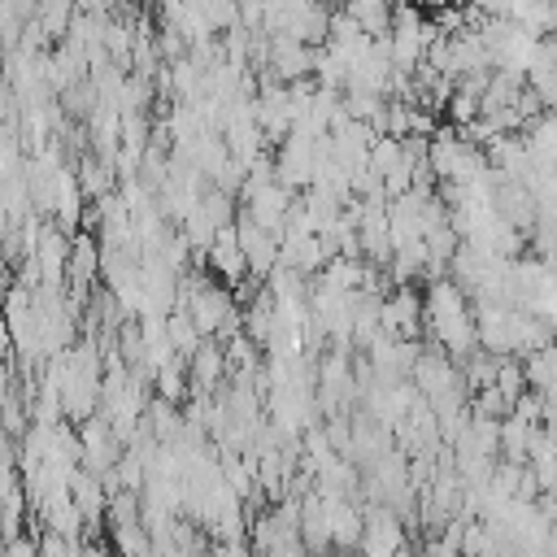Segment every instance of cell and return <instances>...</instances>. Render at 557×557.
I'll use <instances>...</instances> for the list:
<instances>
[{
    "mask_svg": "<svg viewBox=\"0 0 557 557\" xmlns=\"http://www.w3.org/2000/svg\"><path fill=\"white\" fill-rule=\"evenodd\" d=\"M9 348H13V335H9V322H4V318H0V357H4V352H9Z\"/></svg>",
    "mask_w": 557,
    "mask_h": 557,
    "instance_id": "obj_6",
    "label": "cell"
},
{
    "mask_svg": "<svg viewBox=\"0 0 557 557\" xmlns=\"http://www.w3.org/2000/svg\"><path fill=\"white\" fill-rule=\"evenodd\" d=\"M35 544H39V557H83L78 540H65V535H52V531H39Z\"/></svg>",
    "mask_w": 557,
    "mask_h": 557,
    "instance_id": "obj_5",
    "label": "cell"
},
{
    "mask_svg": "<svg viewBox=\"0 0 557 557\" xmlns=\"http://www.w3.org/2000/svg\"><path fill=\"white\" fill-rule=\"evenodd\" d=\"M522 374H527V387L531 392H548L557 387V339L531 357H522Z\"/></svg>",
    "mask_w": 557,
    "mask_h": 557,
    "instance_id": "obj_2",
    "label": "cell"
},
{
    "mask_svg": "<svg viewBox=\"0 0 557 557\" xmlns=\"http://www.w3.org/2000/svg\"><path fill=\"white\" fill-rule=\"evenodd\" d=\"M492 387H496L505 400L518 405V396L531 392V387H527V374H522V361H518V357H500V370H496V383H492Z\"/></svg>",
    "mask_w": 557,
    "mask_h": 557,
    "instance_id": "obj_4",
    "label": "cell"
},
{
    "mask_svg": "<svg viewBox=\"0 0 557 557\" xmlns=\"http://www.w3.org/2000/svg\"><path fill=\"white\" fill-rule=\"evenodd\" d=\"M270 557H309L300 544H292V548H278V553H270Z\"/></svg>",
    "mask_w": 557,
    "mask_h": 557,
    "instance_id": "obj_7",
    "label": "cell"
},
{
    "mask_svg": "<svg viewBox=\"0 0 557 557\" xmlns=\"http://www.w3.org/2000/svg\"><path fill=\"white\" fill-rule=\"evenodd\" d=\"M209 557H213V553H209Z\"/></svg>",
    "mask_w": 557,
    "mask_h": 557,
    "instance_id": "obj_9",
    "label": "cell"
},
{
    "mask_svg": "<svg viewBox=\"0 0 557 557\" xmlns=\"http://www.w3.org/2000/svg\"><path fill=\"white\" fill-rule=\"evenodd\" d=\"M226 374H231V366H226V352H222L218 339H205V344L196 348V357L187 361L191 396H218V387H222Z\"/></svg>",
    "mask_w": 557,
    "mask_h": 557,
    "instance_id": "obj_1",
    "label": "cell"
},
{
    "mask_svg": "<svg viewBox=\"0 0 557 557\" xmlns=\"http://www.w3.org/2000/svg\"><path fill=\"white\" fill-rule=\"evenodd\" d=\"M318 557H344V553H339V548H331V553H318Z\"/></svg>",
    "mask_w": 557,
    "mask_h": 557,
    "instance_id": "obj_8",
    "label": "cell"
},
{
    "mask_svg": "<svg viewBox=\"0 0 557 557\" xmlns=\"http://www.w3.org/2000/svg\"><path fill=\"white\" fill-rule=\"evenodd\" d=\"M165 331H170V344H174V352H178L183 361H191V357H196V348L205 344V335L196 331V322H191V313H187V309H174V313L165 318Z\"/></svg>",
    "mask_w": 557,
    "mask_h": 557,
    "instance_id": "obj_3",
    "label": "cell"
}]
</instances>
